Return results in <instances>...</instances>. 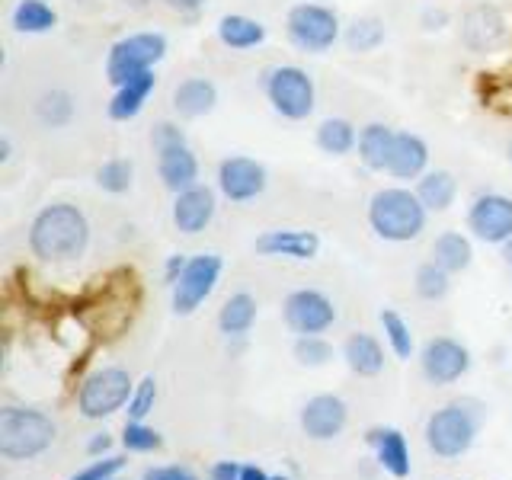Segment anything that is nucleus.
Segmentation results:
<instances>
[{"label": "nucleus", "instance_id": "nucleus-30", "mask_svg": "<svg viewBox=\"0 0 512 480\" xmlns=\"http://www.w3.org/2000/svg\"><path fill=\"white\" fill-rule=\"evenodd\" d=\"M256 324V298L247 292H237L224 301V308L218 311V327L224 336H247L250 327Z\"/></svg>", "mask_w": 512, "mask_h": 480}, {"label": "nucleus", "instance_id": "nucleus-1", "mask_svg": "<svg viewBox=\"0 0 512 480\" xmlns=\"http://www.w3.org/2000/svg\"><path fill=\"white\" fill-rule=\"evenodd\" d=\"M90 244V221L71 202H52L29 224V250L42 263H68L84 256Z\"/></svg>", "mask_w": 512, "mask_h": 480}, {"label": "nucleus", "instance_id": "nucleus-51", "mask_svg": "<svg viewBox=\"0 0 512 480\" xmlns=\"http://www.w3.org/2000/svg\"><path fill=\"white\" fill-rule=\"evenodd\" d=\"M506 151H509V164H512V138H509V148Z\"/></svg>", "mask_w": 512, "mask_h": 480}, {"label": "nucleus", "instance_id": "nucleus-29", "mask_svg": "<svg viewBox=\"0 0 512 480\" xmlns=\"http://www.w3.org/2000/svg\"><path fill=\"white\" fill-rule=\"evenodd\" d=\"M13 29L16 32H26V36H45V32H52L58 26V13L52 4H45V0H20V4L13 7Z\"/></svg>", "mask_w": 512, "mask_h": 480}, {"label": "nucleus", "instance_id": "nucleus-7", "mask_svg": "<svg viewBox=\"0 0 512 480\" xmlns=\"http://www.w3.org/2000/svg\"><path fill=\"white\" fill-rule=\"evenodd\" d=\"M477 436V413L468 404H445L426 423V442L439 458H458Z\"/></svg>", "mask_w": 512, "mask_h": 480}, {"label": "nucleus", "instance_id": "nucleus-40", "mask_svg": "<svg viewBox=\"0 0 512 480\" xmlns=\"http://www.w3.org/2000/svg\"><path fill=\"white\" fill-rule=\"evenodd\" d=\"M122 468V458H106V461H93L90 468H84L80 474H74L71 480H112V474H116Z\"/></svg>", "mask_w": 512, "mask_h": 480}, {"label": "nucleus", "instance_id": "nucleus-12", "mask_svg": "<svg viewBox=\"0 0 512 480\" xmlns=\"http://www.w3.org/2000/svg\"><path fill=\"white\" fill-rule=\"evenodd\" d=\"M468 231L484 244H506L512 237V199L503 192H480L468 208Z\"/></svg>", "mask_w": 512, "mask_h": 480}, {"label": "nucleus", "instance_id": "nucleus-32", "mask_svg": "<svg viewBox=\"0 0 512 480\" xmlns=\"http://www.w3.org/2000/svg\"><path fill=\"white\" fill-rule=\"evenodd\" d=\"M36 119L45 128H64L74 119V96L68 90H45L36 100Z\"/></svg>", "mask_w": 512, "mask_h": 480}, {"label": "nucleus", "instance_id": "nucleus-45", "mask_svg": "<svg viewBox=\"0 0 512 480\" xmlns=\"http://www.w3.org/2000/svg\"><path fill=\"white\" fill-rule=\"evenodd\" d=\"M109 445H112V439L106 436V432H100V436H93V439H90L87 452H90V455H103V452H109Z\"/></svg>", "mask_w": 512, "mask_h": 480}, {"label": "nucleus", "instance_id": "nucleus-43", "mask_svg": "<svg viewBox=\"0 0 512 480\" xmlns=\"http://www.w3.org/2000/svg\"><path fill=\"white\" fill-rule=\"evenodd\" d=\"M240 464H234V461H221V464H215L212 468V480H240Z\"/></svg>", "mask_w": 512, "mask_h": 480}, {"label": "nucleus", "instance_id": "nucleus-13", "mask_svg": "<svg viewBox=\"0 0 512 480\" xmlns=\"http://www.w3.org/2000/svg\"><path fill=\"white\" fill-rule=\"evenodd\" d=\"M420 365L432 384H452L471 368V352L468 346L452 340V336H436V340H429L423 346Z\"/></svg>", "mask_w": 512, "mask_h": 480}, {"label": "nucleus", "instance_id": "nucleus-11", "mask_svg": "<svg viewBox=\"0 0 512 480\" xmlns=\"http://www.w3.org/2000/svg\"><path fill=\"white\" fill-rule=\"evenodd\" d=\"M269 183V173L260 160H253L247 154H231L218 164V192L228 202H253L256 196H263Z\"/></svg>", "mask_w": 512, "mask_h": 480}, {"label": "nucleus", "instance_id": "nucleus-34", "mask_svg": "<svg viewBox=\"0 0 512 480\" xmlns=\"http://www.w3.org/2000/svg\"><path fill=\"white\" fill-rule=\"evenodd\" d=\"M448 276H452V272H445L442 266H436L432 260L423 263L420 269H416V279H413L416 295H420L423 301H439V298H445V295H448V288H452Z\"/></svg>", "mask_w": 512, "mask_h": 480}, {"label": "nucleus", "instance_id": "nucleus-8", "mask_svg": "<svg viewBox=\"0 0 512 480\" xmlns=\"http://www.w3.org/2000/svg\"><path fill=\"white\" fill-rule=\"evenodd\" d=\"M132 394V378H128L125 368H100L84 381V388L77 394V407L87 420H103V416L128 404Z\"/></svg>", "mask_w": 512, "mask_h": 480}, {"label": "nucleus", "instance_id": "nucleus-6", "mask_svg": "<svg viewBox=\"0 0 512 480\" xmlns=\"http://www.w3.org/2000/svg\"><path fill=\"white\" fill-rule=\"evenodd\" d=\"M167 58V36L164 32H132L119 39L106 55V80L112 87L125 84L144 71H154V64Z\"/></svg>", "mask_w": 512, "mask_h": 480}, {"label": "nucleus", "instance_id": "nucleus-2", "mask_svg": "<svg viewBox=\"0 0 512 480\" xmlns=\"http://www.w3.org/2000/svg\"><path fill=\"white\" fill-rule=\"evenodd\" d=\"M426 215L429 208L420 202L416 189L404 186H384L368 202V224L381 240H391V244H407V240L420 237Z\"/></svg>", "mask_w": 512, "mask_h": 480}, {"label": "nucleus", "instance_id": "nucleus-48", "mask_svg": "<svg viewBox=\"0 0 512 480\" xmlns=\"http://www.w3.org/2000/svg\"><path fill=\"white\" fill-rule=\"evenodd\" d=\"M0 160H4V164L10 160V138H7V135L0 138Z\"/></svg>", "mask_w": 512, "mask_h": 480}, {"label": "nucleus", "instance_id": "nucleus-31", "mask_svg": "<svg viewBox=\"0 0 512 480\" xmlns=\"http://www.w3.org/2000/svg\"><path fill=\"white\" fill-rule=\"evenodd\" d=\"M384 39H388V29H384V20H378V16H356V20L343 29L346 48L349 52H359V55L375 52Z\"/></svg>", "mask_w": 512, "mask_h": 480}, {"label": "nucleus", "instance_id": "nucleus-9", "mask_svg": "<svg viewBox=\"0 0 512 480\" xmlns=\"http://www.w3.org/2000/svg\"><path fill=\"white\" fill-rule=\"evenodd\" d=\"M221 279V256L218 253H199L186 263L180 282L173 285V311L192 314L199 304L215 292Z\"/></svg>", "mask_w": 512, "mask_h": 480}, {"label": "nucleus", "instance_id": "nucleus-10", "mask_svg": "<svg viewBox=\"0 0 512 480\" xmlns=\"http://www.w3.org/2000/svg\"><path fill=\"white\" fill-rule=\"evenodd\" d=\"M282 317H285V324L292 333L320 336L324 330L333 327L336 308H333V301L324 292H317V288H298V292H292L285 298Z\"/></svg>", "mask_w": 512, "mask_h": 480}, {"label": "nucleus", "instance_id": "nucleus-4", "mask_svg": "<svg viewBox=\"0 0 512 480\" xmlns=\"http://www.w3.org/2000/svg\"><path fill=\"white\" fill-rule=\"evenodd\" d=\"M285 36L298 48V52L324 55L343 39V23H340V16H336L333 7L304 0V4H295L292 10H288Z\"/></svg>", "mask_w": 512, "mask_h": 480}, {"label": "nucleus", "instance_id": "nucleus-15", "mask_svg": "<svg viewBox=\"0 0 512 480\" xmlns=\"http://www.w3.org/2000/svg\"><path fill=\"white\" fill-rule=\"evenodd\" d=\"M215 212H218L215 189H208L202 183H196L173 199V224H176V231H183V234L205 231L208 224H212Z\"/></svg>", "mask_w": 512, "mask_h": 480}, {"label": "nucleus", "instance_id": "nucleus-46", "mask_svg": "<svg viewBox=\"0 0 512 480\" xmlns=\"http://www.w3.org/2000/svg\"><path fill=\"white\" fill-rule=\"evenodd\" d=\"M144 480H176V468H151L144 471Z\"/></svg>", "mask_w": 512, "mask_h": 480}, {"label": "nucleus", "instance_id": "nucleus-5", "mask_svg": "<svg viewBox=\"0 0 512 480\" xmlns=\"http://www.w3.org/2000/svg\"><path fill=\"white\" fill-rule=\"evenodd\" d=\"M55 439V423L39 410L7 407L0 410V455L10 461L36 458Z\"/></svg>", "mask_w": 512, "mask_h": 480}, {"label": "nucleus", "instance_id": "nucleus-52", "mask_svg": "<svg viewBox=\"0 0 512 480\" xmlns=\"http://www.w3.org/2000/svg\"><path fill=\"white\" fill-rule=\"evenodd\" d=\"M269 480H285V477H269Z\"/></svg>", "mask_w": 512, "mask_h": 480}, {"label": "nucleus", "instance_id": "nucleus-27", "mask_svg": "<svg viewBox=\"0 0 512 480\" xmlns=\"http://www.w3.org/2000/svg\"><path fill=\"white\" fill-rule=\"evenodd\" d=\"M474 260V247L471 240L461 231H445L432 240V263L442 266L445 272H464Z\"/></svg>", "mask_w": 512, "mask_h": 480}, {"label": "nucleus", "instance_id": "nucleus-36", "mask_svg": "<svg viewBox=\"0 0 512 480\" xmlns=\"http://www.w3.org/2000/svg\"><path fill=\"white\" fill-rule=\"evenodd\" d=\"M295 359L301 365H327L333 359V346L324 340V336H298V343H295Z\"/></svg>", "mask_w": 512, "mask_h": 480}, {"label": "nucleus", "instance_id": "nucleus-26", "mask_svg": "<svg viewBox=\"0 0 512 480\" xmlns=\"http://www.w3.org/2000/svg\"><path fill=\"white\" fill-rule=\"evenodd\" d=\"M314 141H317V148L330 154V157H346L356 151V144H359V132H356V125H352L349 119H340V116H330L317 125V132H314Z\"/></svg>", "mask_w": 512, "mask_h": 480}, {"label": "nucleus", "instance_id": "nucleus-22", "mask_svg": "<svg viewBox=\"0 0 512 480\" xmlns=\"http://www.w3.org/2000/svg\"><path fill=\"white\" fill-rule=\"evenodd\" d=\"M218 39L234 52H250L266 42V26L244 13H224L218 20Z\"/></svg>", "mask_w": 512, "mask_h": 480}, {"label": "nucleus", "instance_id": "nucleus-47", "mask_svg": "<svg viewBox=\"0 0 512 480\" xmlns=\"http://www.w3.org/2000/svg\"><path fill=\"white\" fill-rule=\"evenodd\" d=\"M240 480H269V474L260 471V468H253V464H247V468L240 471Z\"/></svg>", "mask_w": 512, "mask_h": 480}, {"label": "nucleus", "instance_id": "nucleus-17", "mask_svg": "<svg viewBox=\"0 0 512 480\" xmlns=\"http://www.w3.org/2000/svg\"><path fill=\"white\" fill-rule=\"evenodd\" d=\"M256 253L263 256H282V260H314L320 250V237L314 231H295V228H276L263 231L256 237Z\"/></svg>", "mask_w": 512, "mask_h": 480}, {"label": "nucleus", "instance_id": "nucleus-19", "mask_svg": "<svg viewBox=\"0 0 512 480\" xmlns=\"http://www.w3.org/2000/svg\"><path fill=\"white\" fill-rule=\"evenodd\" d=\"M429 167V144L416 132H397L388 157V173L394 180H420Z\"/></svg>", "mask_w": 512, "mask_h": 480}, {"label": "nucleus", "instance_id": "nucleus-20", "mask_svg": "<svg viewBox=\"0 0 512 480\" xmlns=\"http://www.w3.org/2000/svg\"><path fill=\"white\" fill-rule=\"evenodd\" d=\"M218 106V87L208 77H186L173 87V109L180 119H202Z\"/></svg>", "mask_w": 512, "mask_h": 480}, {"label": "nucleus", "instance_id": "nucleus-14", "mask_svg": "<svg viewBox=\"0 0 512 480\" xmlns=\"http://www.w3.org/2000/svg\"><path fill=\"white\" fill-rule=\"evenodd\" d=\"M503 39H506V16L493 4H477L461 16V42L471 52L477 55L493 52Z\"/></svg>", "mask_w": 512, "mask_h": 480}, {"label": "nucleus", "instance_id": "nucleus-25", "mask_svg": "<svg viewBox=\"0 0 512 480\" xmlns=\"http://www.w3.org/2000/svg\"><path fill=\"white\" fill-rule=\"evenodd\" d=\"M416 196L429 208V212H445V208L455 205L458 196V180L452 170H426L420 180H416Z\"/></svg>", "mask_w": 512, "mask_h": 480}, {"label": "nucleus", "instance_id": "nucleus-44", "mask_svg": "<svg viewBox=\"0 0 512 480\" xmlns=\"http://www.w3.org/2000/svg\"><path fill=\"white\" fill-rule=\"evenodd\" d=\"M164 4L176 13H199L205 7V0H164Z\"/></svg>", "mask_w": 512, "mask_h": 480}, {"label": "nucleus", "instance_id": "nucleus-33", "mask_svg": "<svg viewBox=\"0 0 512 480\" xmlns=\"http://www.w3.org/2000/svg\"><path fill=\"white\" fill-rule=\"evenodd\" d=\"M135 180V164L128 157H109L96 167V186L112 196H122V192L132 189Z\"/></svg>", "mask_w": 512, "mask_h": 480}, {"label": "nucleus", "instance_id": "nucleus-3", "mask_svg": "<svg viewBox=\"0 0 512 480\" xmlns=\"http://www.w3.org/2000/svg\"><path fill=\"white\" fill-rule=\"evenodd\" d=\"M269 106L288 122H304L317 106V87L298 64H272L260 77Z\"/></svg>", "mask_w": 512, "mask_h": 480}, {"label": "nucleus", "instance_id": "nucleus-38", "mask_svg": "<svg viewBox=\"0 0 512 480\" xmlns=\"http://www.w3.org/2000/svg\"><path fill=\"white\" fill-rule=\"evenodd\" d=\"M154 400H157V381L148 375L144 378L138 388H135V394H132V400H128V416H132V420H144V416H148L151 410H154Z\"/></svg>", "mask_w": 512, "mask_h": 480}, {"label": "nucleus", "instance_id": "nucleus-16", "mask_svg": "<svg viewBox=\"0 0 512 480\" xmlns=\"http://www.w3.org/2000/svg\"><path fill=\"white\" fill-rule=\"evenodd\" d=\"M343 426H346V404L333 394H317L301 410V429L317 442L340 436Z\"/></svg>", "mask_w": 512, "mask_h": 480}, {"label": "nucleus", "instance_id": "nucleus-42", "mask_svg": "<svg viewBox=\"0 0 512 480\" xmlns=\"http://www.w3.org/2000/svg\"><path fill=\"white\" fill-rule=\"evenodd\" d=\"M448 26V13L442 7H426L423 10V29H445Z\"/></svg>", "mask_w": 512, "mask_h": 480}, {"label": "nucleus", "instance_id": "nucleus-21", "mask_svg": "<svg viewBox=\"0 0 512 480\" xmlns=\"http://www.w3.org/2000/svg\"><path fill=\"white\" fill-rule=\"evenodd\" d=\"M157 87V74L154 71H144L132 80H125V84L116 87V93H112V100H109V119L112 122H128V119H135L141 116V109L144 103L151 100V93Z\"/></svg>", "mask_w": 512, "mask_h": 480}, {"label": "nucleus", "instance_id": "nucleus-41", "mask_svg": "<svg viewBox=\"0 0 512 480\" xmlns=\"http://www.w3.org/2000/svg\"><path fill=\"white\" fill-rule=\"evenodd\" d=\"M186 263H189V260H186L183 253H173L170 260H167V266H164V279H167L170 285H176V282H180V276H183Z\"/></svg>", "mask_w": 512, "mask_h": 480}, {"label": "nucleus", "instance_id": "nucleus-18", "mask_svg": "<svg viewBox=\"0 0 512 480\" xmlns=\"http://www.w3.org/2000/svg\"><path fill=\"white\" fill-rule=\"evenodd\" d=\"M157 173H160V183H164L173 196H180V192L196 186L199 183V157L192 154L189 141L157 151Z\"/></svg>", "mask_w": 512, "mask_h": 480}, {"label": "nucleus", "instance_id": "nucleus-49", "mask_svg": "<svg viewBox=\"0 0 512 480\" xmlns=\"http://www.w3.org/2000/svg\"><path fill=\"white\" fill-rule=\"evenodd\" d=\"M503 256H506V266L512 269V237H509L506 244H503Z\"/></svg>", "mask_w": 512, "mask_h": 480}, {"label": "nucleus", "instance_id": "nucleus-24", "mask_svg": "<svg viewBox=\"0 0 512 480\" xmlns=\"http://www.w3.org/2000/svg\"><path fill=\"white\" fill-rule=\"evenodd\" d=\"M394 138H397V128L384 125V122H368L359 132V144H356L359 160L368 170H388Z\"/></svg>", "mask_w": 512, "mask_h": 480}, {"label": "nucleus", "instance_id": "nucleus-28", "mask_svg": "<svg viewBox=\"0 0 512 480\" xmlns=\"http://www.w3.org/2000/svg\"><path fill=\"white\" fill-rule=\"evenodd\" d=\"M343 356L356 375H378L384 368V349L372 333H352L343 346Z\"/></svg>", "mask_w": 512, "mask_h": 480}, {"label": "nucleus", "instance_id": "nucleus-37", "mask_svg": "<svg viewBox=\"0 0 512 480\" xmlns=\"http://www.w3.org/2000/svg\"><path fill=\"white\" fill-rule=\"evenodd\" d=\"M122 442H125V448H132V452H154V448H160V432H154L151 426L132 420V423L125 426Z\"/></svg>", "mask_w": 512, "mask_h": 480}, {"label": "nucleus", "instance_id": "nucleus-39", "mask_svg": "<svg viewBox=\"0 0 512 480\" xmlns=\"http://www.w3.org/2000/svg\"><path fill=\"white\" fill-rule=\"evenodd\" d=\"M151 144H154V151L173 148V144H186V132L176 122H157L151 128Z\"/></svg>", "mask_w": 512, "mask_h": 480}, {"label": "nucleus", "instance_id": "nucleus-35", "mask_svg": "<svg viewBox=\"0 0 512 480\" xmlns=\"http://www.w3.org/2000/svg\"><path fill=\"white\" fill-rule=\"evenodd\" d=\"M381 327H384V336H388V343L394 349L397 359H410L413 356V333H410V324L397 311H381Z\"/></svg>", "mask_w": 512, "mask_h": 480}, {"label": "nucleus", "instance_id": "nucleus-23", "mask_svg": "<svg viewBox=\"0 0 512 480\" xmlns=\"http://www.w3.org/2000/svg\"><path fill=\"white\" fill-rule=\"evenodd\" d=\"M368 442L375 445L378 464L391 477L410 474V448H407V439L400 436V429H372L368 432Z\"/></svg>", "mask_w": 512, "mask_h": 480}, {"label": "nucleus", "instance_id": "nucleus-50", "mask_svg": "<svg viewBox=\"0 0 512 480\" xmlns=\"http://www.w3.org/2000/svg\"><path fill=\"white\" fill-rule=\"evenodd\" d=\"M176 480H199V477H192L189 471H183V468H176Z\"/></svg>", "mask_w": 512, "mask_h": 480}]
</instances>
